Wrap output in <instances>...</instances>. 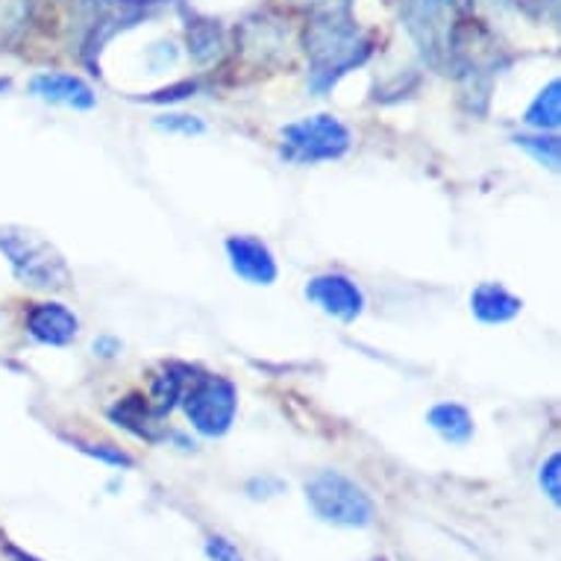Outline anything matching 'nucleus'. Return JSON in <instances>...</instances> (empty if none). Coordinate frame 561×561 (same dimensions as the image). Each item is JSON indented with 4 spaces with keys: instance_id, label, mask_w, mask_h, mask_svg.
Wrapping results in <instances>:
<instances>
[{
    "instance_id": "nucleus-1",
    "label": "nucleus",
    "mask_w": 561,
    "mask_h": 561,
    "mask_svg": "<svg viewBox=\"0 0 561 561\" xmlns=\"http://www.w3.org/2000/svg\"><path fill=\"white\" fill-rule=\"evenodd\" d=\"M0 253L10 259L12 271L24 286L62 291L71 283V271L65 265L62 253L36 232L21 230V227H3Z\"/></svg>"
},
{
    "instance_id": "nucleus-2",
    "label": "nucleus",
    "mask_w": 561,
    "mask_h": 561,
    "mask_svg": "<svg viewBox=\"0 0 561 561\" xmlns=\"http://www.w3.org/2000/svg\"><path fill=\"white\" fill-rule=\"evenodd\" d=\"M306 54L312 59V77L318 89H327L353 65L368 56V45L359 30L344 21H318L306 36Z\"/></svg>"
},
{
    "instance_id": "nucleus-3",
    "label": "nucleus",
    "mask_w": 561,
    "mask_h": 561,
    "mask_svg": "<svg viewBox=\"0 0 561 561\" xmlns=\"http://www.w3.org/2000/svg\"><path fill=\"white\" fill-rule=\"evenodd\" d=\"M306 500L321 520L332 526H362L374 524V503L353 479L341 477L335 470H321L306 482Z\"/></svg>"
},
{
    "instance_id": "nucleus-4",
    "label": "nucleus",
    "mask_w": 561,
    "mask_h": 561,
    "mask_svg": "<svg viewBox=\"0 0 561 561\" xmlns=\"http://www.w3.org/2000/svg\"><path fill=\"white\" fill-rule=\"evenodd\" d=\"M350 148V133L332 115H312L283 129V157L288 162H330L344 157Z\"/></svg>"
},
{
    "instance_id": "nucleus-5",
    "label": "nucleus",
    "mask_w": 561,
    "mask_h": 561,
    "mask_svg": "<svg viewBox=\"0 0 561 561\" xmlns=\"http://www.w3.org/2000/svg\"><path fill=\"white\" fill-rule=\"evenodd\" d=\"M236 388L221 377H201L185 394V414L201 435L218 438L236 417Z\"/></svg>"
},
{
    "instance_id": "nucleus-6",
    "label": "nucleus",
    "mask_w": 561,
    "mask_h": 561,
    "mask_svg": "<svg viewBox=\"0 0 561 561\" xmlns=\"http://www.w3.org/2000/svg\"><path fill=\"white\" fill-rule=\"evenodd\" d=\"M405 21L430 62L442 65L450 56L453 0H409Z\"/></svg>"
},
{
    "instance_id": "nucleus-7",
    "label": "nucleus",
    "mask_w": 561,
    "mask_h": 561,
    "mask_svg": "<svg viewBox=\"0 0 561 561\" xmlns=\"http://www.w3.org/2000/svg\"><path fill=\"white\" fill-rule=\"evenodd\" d=\"M306 297L339 321H356L365 309V297H362L359 286L344 274L314 276L306 286Z\"/></svg>"
},
{
    "instance_id": "nucleus-8",
    "label": "nucleus",
    "mask_w": 561,
    "mask_h": 561,
    "mask_svg": "<svg viewBox=\"0 0 561 561\" xmlns=\"http://www.w3.org/2000/svg\"><path fill=\"white\" fill-rule=\"evenodd\" d=\"M227 253H230L232 271L256 286H271L276 279V259L274 253L267 250V244H262L253 236H232L227 239Z\"/></svg>"
},
{
    "instance_id": "nucleus-9",
    "label": "nucleus",
    "mask_w": 561,
    "mask_h": 561,
    "mask_svg": "<svg viewBox=\"0 0 561 561\" xmlns=\"http://www.w3.org/2000/svg\"><path fill=\"white\" fill-rule=\"evenodd\" d=\"M30 335L42 344L50 347H62L68 341H75L80 332V321L71 309H65L62 304H38L30 309L27 314Z\"/></svg>"
},
{
    "instance_id": "nucleus-10",
    "label": "nucleus",
    "mask_w": 561,
    "mask_h": 561,
    "mask_svg": "<svg viewBox=\"0 0 561 561\" xmlns=\"http://www.w3.org/2000/svg\"><path fill=\"white\" fill-rule=\"evenodd\" d=\"M30 92L38 101L56 103V106H71V110H92L94 92L75 75H38L30 83Z\"/></svg>"
},
{
    "instance_id": "nucleus-11",
    "label": "nucleus",
    "mask_w": 561,
    "mask_h": 561,
    "mask_svg": "<svg viewBox=\"0 0 561 561\" xmlns=\"http://www.w3.org/2000/svg\"><path fill=\"white\" fill-rule=\"evenodd\" d=\"M110 417L127 433L145 438V442H159L162 438V424H159V412H153L145 397H127L110 409Z\"/></svg>"
},
{
    "instance_id": "nucleus-12",
    "label": "nucleus",
    "mask_w": 561,
    "mask_h": 561,
    "mask_svg": "<svg viewBox=\"0 0 561 561\" xmlns=\"http://www.w3.org/2000/svg\"><path fill=\"white\" fill-rule=\"evenodd\" d=\"M470 306H473V314L479 321L485 323H506L520 312V300L508 295L500 283H482L470 297Z\"/></svg>"
},
{
    "instance_id": "nucleus-13",
    "label": "nucleus",
    "mask_w": 561,
    "mask_h": 561,
    "mask_svg": "<svg viewBox=\"0 0 561 561\" xmlns=\"http://www.w3.org/2000/svg\"><path fill=\"white\" fill-rule=\"evenodd\" d=\"M430 426L442 435L444 442L465 444L473 435V421L465 405L459 403H438L430 412Z\"/></svg>"
},
{
    "instance_id": "nucleus-14",
    "label": "nucleus",
    "mask_w": 561,
    "mask_h": 561,
    "mask_svg": "<svg viewBox=\"0 0 561 561\" xmlns=\"http://www.w3.org/2000/svg\"><path fill=\"white\" fill-rule=\"evenodd\" d=\"M559 83H550L547 89H543L538 98H535V103L529 106V112H526V124L535 129H556L559 127L561 121V110H559Z\"/></svg>"
},
{
    "instance_id": "nucleus-15",
    "label": "nucleus",
    "mask_w": 561,
    "mask_h": 561,
    "mask_svg": "<svg viewBox=\"0 0 561 561\" xmlns=\"http://www.w3.org/2000/svg\"><path fill=\"white\" fill-rule=\"evenodd\" d=\"M183 377H180V368H168L162 377L153 379V400H157V412H168L171 405L183 397Z\"/></svg>"
},
{
    "instance_id": "nucleus-16",
    "label": "nucleus",
    "mask_w": 561,
    "mask_h": 561,
    "mask_svg": "<svg viewBox=\"0 0 561 561\" xmlns=\"http://www.w3.org/2000/svg\"><path fill=\"white\" fill-rule=\"evenodd\" d=\"M520 148H526L533 153L541 165L547 168H559V138H533V136H517L515 138Z\"/></svg>"
},
{
    "instance_id": "nucleus-17",
    "label": "nucleus",
    "mask_w": 561,
    "mask_h": 561,
    "mask_svg": "<svg viewBox=\"0 0 561 561\" xmlns=\"http://www.w3.org/2000/svg\"><path fill=\"white\" fill-rule=\"evenodd\" d=\"M559 465H561L559 453H552L550 459H547V465L541 468V488L547 491V497H550L552 503H559V500H561V485H559L561 470H559Z\"/></svg>"
},
{
    "instance_id": "nucleus-18",
    "label": "nucleus",
    "mask_w": 561,
    "mask_h": 561,
    "mask_svg": "<svg viewBox=\"0 0 561 561\" xmlns=\"http://www.w3.org/2000/svg\"><path fill=\"white\" fill-rule=\"evenodd\" d=\"M206 556H209V561H241V552L236 550V543L227 541L224 535L206 538Z\"/></svg>"
},
{
    "instance_id": "nucleus-19",
    "label": "nucleus",
    "mask_w": 561,
    "mask_h": 561,
    "mask_svg": "<svg viewBox=\"0 0 561 561\" xmlns=\"http://www.w3.org/2000/svg\"><path fill=\"white\" fill-rule=\"evenodd\" d=\"M159 127L168 129V133H185V136H197L203 133V121L192 118V115H168V118L157 121Z\"/></svg>"
},
{
    "instance_id": "nucleus-20",
    "label": "nucleus",
    "mask_w": 561,
    "mask_h": 561,
    "mask_svg": "<svg viewBox=\"0 0 561 561\" xmlns=\"http://www.w3.org/2000/svg\"><path fill=\"white\" fill-rule=\"evenodd\" d=\"M83 450L92 453L94 459L110 461V465H118V468H129V465H133V459H129V456H124L121 450H110L106 444H101V447H83Z\"/></svg>"
},
{
    "instance_id": "nucleus-21",
    "label": "nucleus",
    "mask_w": 561,
    "mask_h": 561,
    "mask_svg": "<svg viewBox=\"0 0 561 561\" xmlns=\"http://www.w3.org/2000/svg\"><path fill=\"white\" fill-rule=\"evenodd\" d=\"M3 550L10 552V559H12V561H38L36 556H30V552L15 550V547H12V543H3Z\"/></svg>"
}]
</instances>
